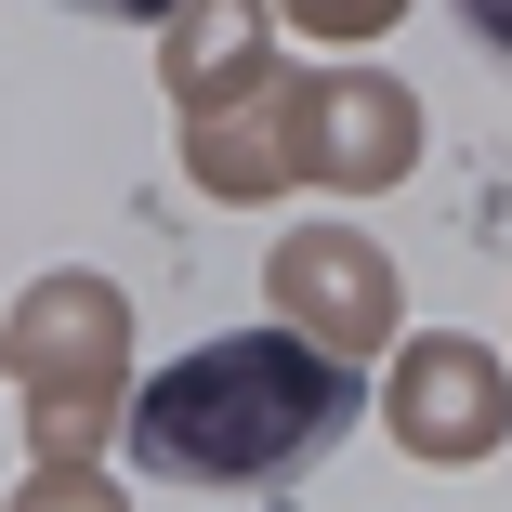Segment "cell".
<instances>
[{"mask_svg":"<svg viewBox=\"0 0 512 512\" xmlns=\"http://www.w3.org/2000/svg\"><path fill=\"white\" fill-rule=\"evenodd\" d=\"M14 368H27V394H40L53 460H79L92 434H106V407H132V394H119V289H106V276H40L27 316H14Z\"/></svg>","mask_w":512,"mask_h":512,"instance_id":"obj_2","label":"cell"},{"mask_svg":"<svg viewBox=\"0 0 512 512\" xmlns=\"http://www.w3.org/2000/svg\"><path fill=\"white\" fill-rule=\"evenodd\" d=\"M263 289H276V329H289V342H316V355H342V368H355L368 342H394V263H381L368 237H342V224L276 237Z\"/></svg>","mask_w":512,"mask_h":512,"instance_id":"obj_3","label":"cell"},{"mask_svg":"<svg viewBox=\"0 0 512 512\" xmlns=\"http://www.w3.org/2000/svg\"><path fill=\"white\" fill-rule=\"evenodd\" d=\"M394 434L421 447V460H486L512 434V394H499V355L434 329V342H407L394 355Z\"/></svg>","mask_w":512,"mask_h":512,"instance_id":"obj_5","label":"cell"},{"mask_svg":"<svg viewBox=\"0 0 512 512\" xmlns=\"http://www.w3.org/2000/svg\"><path fill=\"white\" fill-rule=\"evenodd\" d=\"M14 512H132V499H119V486H92L79 460H53V473H40V486H27Z\"/></svg>","mask_w":512,"mask_h":512,"instance_id":"obj_9","label":"cell"},{"mask_svg":"<svg viewBox=\"0 0 512 512\" xmlns=\"http://www.w3.org/2000/svg\"><path fill=\"white\" fill-rule=\"evenodd\" d=\"M184 158H197L211 197H276V184H302V171H289V106H276V79L250 92L237 119H184Z\"/></svg>","mask_w":512,"mask_h":512,"instance_id":"obj_7","label":"cell"},{"mask_svg":"<svg viewBox=\"0 0 512 512\" xmlns=\"http://www.w3.org/2000/svg\"><path fill=\"white\" fill-rule=\"evenodd\" d=\"M276 14H289L302 40H381V27L407 14V0H276Z\"/></svg>","mask_w":512,"mask_h":512,"instance_id":"obj_8","label":"cell"},{"mask_svg":"<svg viewBox=\"0 0 512 512\" xmlns=\"http://www.w3.org/2000/svg\"><path fill=\"white\" fill-rule=\"evenodd\" d=\"M460 27H473V40H486V53L512 66V0H460Z\"/></svg>","mask_w":512,"mask_h":512,"instance_id":"obj_10","label":"cell"},{"mask_svg":"<svg viewBox=\"0 0 512 512\" xmlns=\"http://www.w3.org/2000/svg\"><path fill=\"white\" fill-rule=\"evenodd\" d=\"M342 434H355V368L289 329H224L132 394V473L158 486H289Z\"/></svg>","mask_w":512,"mask_h":512,"instance_id":"obj_1","label":"cell"},{"mask_svg":"<svg viewBox=\"0 0 512 512\" xmlns=\"http://www.w3.org/2000/svg\"><path fill=\"white\" fill-rule=\"evenodd\" d=\"M276 106H289V171L302 184H394L407 145H421L394 79H289Z\"/></svg>","mask_w":512,"mask_h":512,"instance_id":"obj_4","label":"cell"},{"mask_svg":"<svg viewBox=\"0 0 512 512\" xmlns=\"http://www.w3.org/2000/svg\"><path fill=\"white\" fill-rule=\"evenodd\" d=\"M158 66H171V92H184V119H211L224 92L250 106V92H263V0H184Z\"/></svg>","mask_w":512,"mask_h":512,"instance_id":"obj_6","label":"cell"},{"mask_svg":"<svg viewBox=\"0 0 512 512\" xmlns=\"http://www.w3.org/2000/svg\"><path fill=\"white\" fill-rule=\"evenodd\" d=\"M66 14H119L132 27V14H184V0H66Z\"/></svg>","mask_w":512,"mask_h":512,"instance_id":"obj_11","label":"cell"}]
</instances>
